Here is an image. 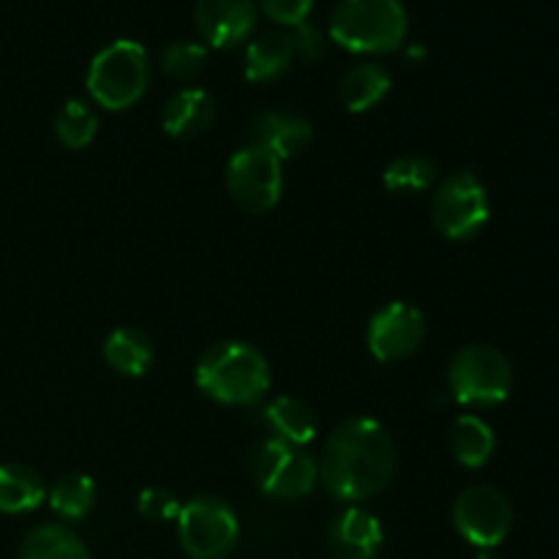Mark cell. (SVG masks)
<instances>
[{"label": "cell", "mask_w": 559, "mask_h": 559, "mask_svg": "<svg viewBox=\"0 0 559 559\" xmlns=\"http://www.w3.org/2000/svg\"><path fill=\"white\" fill-rule=\"evenodd\" d=\"M320 480L336 500L364 502L391 486L396 475V442L374 418H349L328 435Z\"/></svg>", "instance_id": "1"}, {"label": "cell", "mask_w": 559, "mask_h": 559, "mask_svg": "<svg viewBox=\"0 0 559 559\" xmlns=\"http://www.w3.org/2000/svg\"><path fill=\"white\" fill-rule=\"evenodd\" d=\"M194 382L207 399L229 407H249L271 388L265 355L246 342H218L200 355Z\"/></svg>", "instance_id": "2"}, {"label": "cell", "mask_w": 559, "mask_h": 559, "mask_svg": "<svg viewBox=\"0 0 559 559\" xmlns=\"http://www.w3.org/2000/svg\"><path fill=\"white\" fill-rule=\"evenodd\" d=\"M338 47L358 55H385L404 44L407 11L399 0H342L328 27Z\"/></svg>", "instance_id": "3"}, {"label": "cell", "mask_w": 559, "mask_h": 559, "mask_svg": "<svg viewBox=\"0 0 559 559\" xmlns=\"http://www.w3.org/2000/svg\"><path fill=\"white\" fill-rule=\"evenodd\" d=\"M151 82V63L142 44L118 38L104 47L87 69V93L104 109H129L145 96Z\"/></svg>", "instance_id": "4"}, {"label": "cell", "mask_w": 559, "mask_h": 559, "mask_svg": "<svg viewBox=\"0 0 559 559\" xmlns=\"http://www.w3.org/2000/svg\"><path fill=\"white\" fill-rule=\"evenodd\" d=\"M511 360L491 344H469L448 366V391L464 407H497L511 396Z\"/></svg>", "instance_id": "5"}, {"label": "cell", "mask_w": 559, "mask_h": 559, "mask_svg": "<svg viewBox=\"0 0 559 559\" xmlns=\"http://www.w3.org/2000/svg\"><path fill=\"white\" fill-rule=\"evenodd\" d=\"M175 522L180 546L191 559H224L238 544V513L218 495L191 497Z\"/></svg>", "instance_id": "6"}, {"label": "cell", "mask_w": 559, "mask_h": 559, "mask_svg": "<svg viewBox=\"0 0 559 559\" xmlns=\"http://www.w3.org/2000/svg\"><path fill=\"white\" fill-rule=\"evenodd\" d=\"M489 194L469 169L451 175L431 197V222L448 240H473L489 224Z\"/></svg>", "instance_id": "7"}, {"label": "cell", "mask_w": 559, "mask_h": 559, "mask_svg": "<svg viewBox=\"0 0 559 559\" xmlns=\"http://www.w3.org/2000/svg\"><path fill=\"white\" fill-rule=\"evenodd\" d=\"M251 478L265 497L289 502L314 491L320 469L304 448L265 440L251 456Z\"/></svg>", "instance_id": "8"}, {"label": "cell", "mask_w": 559, "mask_h": 559, "mask_svg": "<svg viewBox=\"0 0 559 559\" xmlns=\"http://www.w3.org/2000/svg\"><path fill=\"white\" fill-rule=\"evenodd\" d=\"M227 191L246 213H267L284 191L282 162L260 145H246L227 162Z\"/></svg>", "instance_id": "9"}, {"label": "cell", "mask_w": 559, "mask_h": 559, "mask_svg": "<svg viewBox=\"0 0 559 559\" xmlns=\"http://www.w3.org/2000/svg\"><path fill=\"white\" fill-rule=\"evenodd\" d=\"M453 527L467 544L495 549L513 527V508L495 486H469L453 502Z\"/></svg>", "instance_id": "10"}, {"label": "cell", "mask_w": 559, "mask_h": 559, "mask_svg": "<svg viewBox=\"0 0 559 559\" xmlns=\"http://www.w3.org/2000/svg\"><path fill=\"white\" fill-rule=\"evenodd\" d=\"M426 338V320L424 311L404 300L385 304L366 328V344L369 353L380 364H396V360L409 358L418 353V347Z\"/></svg>", "instance_id": "11"}, {"label": "cell", "mask_w": 559, "mask_h": 559, "mask_svg": "<svg viewBox=\"0 0 559 559\" xmlns=\"http://www.w3.org/2000/svg\"><path fill=\"white\" fill-rule=\"evenodd\" d=\"M194 22L211 47L229 49L246 41L257 25L254 0H197Z\"/></svg>", "instance_id": "12"}, {"label": "cell", "mask_w": 559, "mask_h": 559, "mask_svg": "<svg viewBox=\"0 0 559 559\" xmlns=\"http://www.w3.org/2000/svg\"><path fill=\"white\" fill-rule=\"evenodd\" d=\"M249 134L251 145L265 147L278 162L300 156L304 151H309L311 140H314V129L309 120L293 112H262L260 118H254Z\"/></svg>", "instance_id": "13"}, {"label": "cell", "mask_w": 559, "mask_h": 559, "mask_svg": "<svg viewBox=\"0 0 559 559\" xmlns=\"http://www.w3.org/2000/svg\"><path fill=\"white\" fill-rule=\"evenodd\" d=\"M380 519L366 508H347L331 527V551L336 559H377L382 549Z\"/></svg>", "instance_id": "14"}, {"label": "cell", "mask_w": 559, "mask_h": 559, "mask_svg": "<svg viewBox=\"0 0 559 559\" xmlns=\"http://www.w3.org/2000/svg\"><path fill=\"white\" fill-rule=\"evenodd\" d=\"M216 120V102L202 87H183L162 109V129L175 140L202 136Z\"/></svg>", "instance_id": "15"}, {"label": "cell", "mask_w": 559, "mask_h": 559, "mask_svg": "<svg viewBox=\"0 0 559 559\" xmlns=\"http://www.w3.org/2000/svg\"><path fill=\"white\" fill-rule=\"evenodd\" d=\"M271 440L287 442V445L306 448L320 435V418L314 407L298 396H278L262 413Z\"/></svg>", "instance_id": "16"}, {"label": "cell", "mask_w": 559, "mask_h": 559, "mask_svg": "<svg viewBox=\"0 0 559 559\" xmlns=\"http://www.w3.org/2000/svg\"><path fill=\"white\" fill-rule=\"evenodd\" d=\"M295 44L287 31H267L246 49V76L251 82H271L293 66Z\"/></svg>", "instance_id": "17"}, {"label": "cell", "mask_w": 559, "mask_h": 559, "mask_svg": "<svg viewBox=\"0 0 559 559\" xmlns=\"http://www.w3.org/2000/svg\"><path fill=\"white\" fill-rule=\"evenodd\" d=\"M391 91V74L380 63H358L342 76L338 96L349 112H369Z\"/></svg>", "instance_id": "18"}, {"label": "cell", "mask_w": 559, "mask_h": 559, "mask_svg": "<svg viewBox=\"0 0 559 559\" xmlns=\"http://www.w3.org/2000/svg\"><path fill=\"white\" fill-rule=\"evenodd\" d=\"M448 442H451L453 459L469 469L484 467L497 445L491 426L484 418H478V415H459L453 420Z\"/></svg>", "instance_id": "19"}, {"label": "cell", "mask_w": 559, "mask_h": 559, "mask_svg": "<svg viewBox=\"0 0 559 559\" xmlns=\"http://www.w3.org/2000/svg\"><path fill=\"white\" fill-rule=\"evenodd\" d=\"M47 497L41 475L27 464H0V513L36 511Z\"/></svg>", "instance_id": "20"}, {"label": "cell", "mask_w": 559, "mask_h": 559, "mask_svg": "<svg viewBox=\"0 0 559 559\" xmlns=\"http://www.w3.org/2000/svg\"><path fill=\"white\" fill-rule=\"evenodd\" d=\"M104 360L123 377H142L153 364V344L136 328H115L104 342Z\"/></svg>", "instance_id": "21"}, {"label": "cell", "mask_w": 559, "mask_h": 559, "mask_svg": "<svg viewBox=\"0 0 559 559\" xmlns=\"http://www.w3.org/2000/svg\"><path fill=\"white\" fill-rule=\"evenodd\" d=\"M20 559H91V551L69 527L41 524L25 535Z\"/></svg>", "instance_id": "22"}, {"label": "cell", "mask_w": 559, "mask_h": 559, "mask_svg": "<svg viewBox=\"0 0 559 559\" xmlns=\"http://www.w3.org/2000/svg\"><path fill=\"white\" fill-rule=\"evenodd\" d=\"M49 506L58 516L69 519V522L85 519L96 506V480L85 473L63 475L49 489Z\"/></svg>", "instance_id": "23"}, {"label": "cell", "mask_w": 559, "mask_h": 559, "mask_svg": "<svg viewBox=\"0 0 559 559\" xmlns=\"http://www.w3.org/2000/svg\"><path fill=\"white\" fill-rule=\"evenodd\" d=\"M98 131V118L91 109V104L82 98H71L55 115V136L69 151H82L93 142Z\"/></svg>", "instance_id": "24"}, {"label": "cell", "mask_w": 559, "mask_h": 559, "mask_svg": "<svg viewBox=\"0 0 559 559\" xmlns=\"http://www.w3.org/2000/svg\"><path fill=\"white\" fill-rule=\"evenodd\" d=\"M437 178V164L431 158L418 156H402L396 162H391L382 173V183L385 189L396 191V194H420V191L429 189Z\"/></svg>", "instance_id": "25"}, {"label": "cell", "mask_w": 559, "mask_h": 559, "mask_svg": "<svg viewBox=\"0 0 559 559\" xmlns=\"http://www.w3.org/2000/svg\"><path fill=\"white\" fill-rule=\"evenodd\" d=\"M207 63V49L197 41H175L164 49L162 71L169 80H191Z\"/></svg>", "instance_id": "26"}, {"label": "cell", "mask_w": 559, "mask_h": 559, "mask_svg": "<svg viewBox=\"0 0 559 559\" xmlns=\"http://www.w3.org/2000/svg\"><path fill=\"white\" fill-rule=\"evenodd\" d=\"M136 508L151 522H173L180 513L178 497L169 489H162V486H151V489L142 491L140 500H136Z\"/></svg>", "instance_id": "27"}, {"label": "cell", "mask_w": 559, "mask_h": 559, "mask_svg": "<svg viewBox=\"0 0 559 559\" xmlns=\"http://www.w3.org/2000/svg\"><path fill=\"white\" fill-rule=\"evenodd\" d=\"M260 5L273 22L295 27L309 20V11L314 5V0H260Z\"/></svg>", "instance_id": "28"}, {"label": "cell", "mask_w": 559, "mask_h": 559, "mask_svg": "<svg viewBox=\"0 0 559 559\" xmlns=\"http://www.w3.org/2000/svg\"><path fill=\"white\" fill-rule=\"evenodd\" d=\"M289 36H293L295 55H300L306 63H314V60H320L322 55H325V36H322L320 27L311 25L309 20L295 25Z\"/></svg>", "instance_id": "29"}, {"label": "cell", "mask_w": 559, "mask_h": 559, "mask_svg": "<svg viewBox=\"0 0 559 559\" xmlns=\"http://www.w3.org/2000/svg\"><path fill=\"white\" fill-rule=\"evenodd\" d=\"M475 559H502V557L495 555V551H491V549H480V555L475 557Z\"/></svg>", "instance_id": "30"}]
</instances>
